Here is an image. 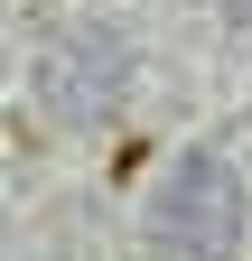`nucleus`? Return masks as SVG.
I'll use <instances>...</instances> for the list:
<instances>
[{
  "instance_id": "nucleus-1",
  "label": "nucleus",
  "mask_w": 252,
  "mask_h": 261,
  "mask_svg": "<svg viewBox=\"0 0 252 261\" xmlns=\"http://www.w3.org/2000/svg\"><path fill=\"white\" fill-rule=\"evenodd\" d=\"M149 233H159V252H178V261H224L234 233H243L234 168L215 149H187L178 168H168V187H159V205H149Z\"/></svg>"
}]
</instances>
